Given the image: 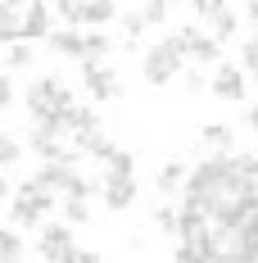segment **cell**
<instances>
[{
	"instance_id": "1",
	"label": "cell",
	"mask_w": 258,
	"mask_h": 263,
	"mask_svg": "<svg viewBox=\"0 0 258 263\" xmlns=\"http://www.w3.org/2000/svg\"><path fill=\"white\" fill-rule=\"evenodd\" d=\"M181 59H186V46H181V32H172V36H163L158 46H150V50H145L141 73H145V82H150V86H163V82H172V78L181 73Z\"/></svg>"
},
{
	"instance_id": "2",
	"label": "cell",
	"mask_w": 258,
	"mask_h": 263,
	"mask_svg": "<svg viewBox=\"0 0 258 263\" xmlns=\"http://www.w3.org/2000/svg\"><path fill=\"white\" fill-rule=\"evenodd\" d=\"M68 105H73V91L59 78H36L27 86V114H32V118H41V114H50V109H68Z\"/></svg>"
},
{
	"instance_id": "3",
	"label": "cell",
	"mask_w": 258,
	"mask_h": 263,
	"mask_svg": "<svg viewBox=\"0 0 258 263\" xmlns=\"http://www.w3.org/2000/svg\"><path fill=\"white\" fill-rule=\"evenodd\" d=\"M82 86H86L95 100H118V96H123L118 73H113V68H104L100 59H86V64H82Z\"/></svg>"
},
{
	"instance_id": "4",
	"label": "cell",
	"mask_w": 258,
	"mask_h": 263,
	"mask_svg": "<svg viewBox=\"0 0 258 263\" xmlns=\"http://www.w3.org/2000/svg\"><path fill=\"white\" fill-rule=\"evenodd\" d=\"M36 254H41V259H54V263H73V254H77V245H73V232H68L64 222H50V227H41Z\"/></svg>"
},
{
	"instance_id": "5",
	"label": "cell",
	"mask_w": 258,
	"mask_h": 263,
	"mask_svg": "<svg viewBox=\"0 0 258 263\" xmlns=\"http://www.w3.org/2000/svg\"><path fill=\"white\" fill-rule=\"evenodd\" d=\"M46 32H50V5H46V0H27L23 5V23H18V41L46 36Z\"/></svg>"
},
{
	"instance_id": "6",
	"label": "cell",
	"mask_w": 258,
	"mask_h": 263,
	"mask_svg": "<svg viewBox=\"0 0 258 263\" xmlns=\"http://www.w3.org/2000/svg\"><path fill=\"white\" fill-rule=\"evenodd\" d=\"M100 195H104V209L109 213H123V209H131V200H136V182H131V177H104Z\"/></svg>"
},
{
	"instance_id": "7",
	"label": "cell",
	"mask_w": 258,
	"mask_h": 263,
	"mask_svg": "<svg viewBox=\"0 0 258 263\" xmlns=\"http://www.w3.org/2000/svg\"><path fill=\"white\" fill-rule=\"evenodd\" d=\"M208 91H213L217 100H227V105H235V100H245V73H240V68H231V64H222Z\"/></svg>"
},
{
	"instance_id": "8",
	"label": "cell",
	"mask_w": 258,
	"mask_h": 263,
	"mask_svg": "<svg viewBox=\"0 0 258 263\" xmlns=\"http://www.w3.org/2000/svg\"><path fill=\"white\" fill-rule=\"evenodd\" d=\"M181 46H186V54H190L195 64H213V59L222 54V41H213V36H200L195 27H186V32H181Z\"/></svg>"
},
{
	"instance_id": "9",
	"label": "cell",
	"mask_w": 258,
	"mask_h": 263,
	"mask_svg": "<svg viewBox=\"0 0 258 263\" xmlns=\"http://www.w3.org/2000/svg\"><path fill=\"white\" fill-rule=\"evenodd\" d=\"M204 227H208V213L200 209L195 200H186V204H181V213H177V236L190 240L195 232H204Z\"/></svg>"
},
{
	"instance_id": "10",
	"label": "cell",
	"mask_w": 258,
	"mask_h": 263,
	"mask_svg": "<svg viewBox=\"0 0 258 263\" xmlns=\"http://www.w3.org/2000/svg\"><path fill=\"white\" fill-rule=\"evenodd\" d=\"M118 9H113V0H82V9H77V18L73 23H86V27H100V23H109Z\"/></svg>"
},
{
	"instance_id": "11",
	"label": "cell",
	"mask_w": 258,
	"mask_h": 263,
	"mask_svg": "<svg viewBox=\"0 0 258 263\" xmlns=\"http://www.w3.org/2000/svg\"><path fill=\"white\" fill-rule=\"evenodd\" d=\"M181 177H186V163H181V159H168V163L154 173L158 195H177V191H181Z\"/></svg>"
},
{
	"instance_id": "12",
	"label": "cell",
	"mask_w": 258,
	"mask_h": 263,
	"mask_svg": "<svg viewBox=\"0 0 258 263\" xmlns=\"http://www.w3.org/2000/svg\"><path fill=\"white\" fill-rule=\"evenodd\" d=\"M77 150H82V155H91V159H109L118 145H113V141L95 127V132H86V136H77Z\"/></svg>"
},
{
	"instance_id": "13",
	"label": "cell",
	"mask_w": 258,
	"mask_h": 263,
	"mask_svg": "<svg viewBox=\"0 0 258 263\" xmlns=\"http://www.w3.org/2000/svg\"><path fill=\"white\" fill-rule=\"evenodd\" d=\"M9 222H14V227H41V213H36V204H32L27 195H18V200L9 204Z\"/></svg>"
},
{
	"instance_id": "14",
	"label": "cell",
	"mask_w": 258,
	"mask_h": 263,
	"mask_svg": "<svg viewBox=\"0 0 258 263\" xmlns=\"http://www.w3.org/2000/svg\"><path fill=\"white\" fill-rule=\"evenodd\" d=\"M100 127V114H95V109L86 105V109H68V132H77V136H86V132H95Z\"/></svg>"
},
{
	"instance_id": "15",
	"label": "cell",
	"mask_w": 258,
	"mask_h": 263,
	"mask_svg": "<svg viewBox=\"0 0 258 263\" xmlns=\"http://www.w3.org/2000/svg\"><path fill=\"white\" fill-rule=\"evenodd\" d=\"M18 23H23V9L0 5V41H18Z\"/></svg>"
},
{
	"instance_id": "16",
	"label": "cell",
	"mask_w": 258,
	"mask_h": 263,
	"mask_svg": "<svg viewBox=\"0 0 258 263\" xmlns=\"http://www.w3.org/2000/svg\"><path fill=\"white\" fill-rule=\"evenodd\" d=\"M46 36H50V50H59V54H86L77 32H46Z\"/></svg>"
},
{
	"instance_id": "17",
	"label": "cell",
	"mask_w": 258,
	"mask_h": 263,
	"mask_svg": "<svg viewBox=\"0 0 258 263\" xmlns=\"http://www.w3.org/2000/svg\"><path fill=\"white\" fill-rule=\"evenodd\" d=\"M208 18H213V41H227V36H235V14L227 9V5H222L217 14H208Z\"/></svg>"
},
{
	"instance_id": "18",
	"label": "cell",
	"mask_w": 258,
	"mask_h": 263,
	"mask_svg": "<svg viewBox=\"0 0 258 263\" xmlns=\"http://www.w3.org/2000/svg\"><path fill=\"white\" fill-rule=\"evenodd\" d=\"M64 218H68L73 227L91 222V209H86V195H68V200H64Z\"/></svg>"
},
{
	"instance_id": "19",
	"label": "cell",
	"mask_w": 258,
	"mask_h": 263,
	"mask_svg": "<svg viewBox=\"0 0 258 263\" xmlns=\"http://www.w3.org/2000/svg\"><path fill=\"white\" fill-rule=\"evenodd\" d=\"M104 163H109V177H131V173H136V159H131L127 150H113Z\"/></svg>"
},
{
	"instance_id": "20",
	"label": "cell",
	"mask_w": 258,
	"mask_h": 263,
	"mask_svg": "<svg viewBox=\"0 0 258 263\" xmlns=\"http://www.w3.org/2000/svg\"><path fill=\"white\" fill-rule=\"evenodd\" d=\"M23 159V145L9 136V132H0V168H9V163H18Z\"/></svg>"
},
{
	"instance_id": "21",
	"label": "cell",
	"mask_w": 258,
	"mask_h": 263,
	"mask_svg": "<svg viewBox=\"0 0 258 263\" xmlns=\"http://www.w3.org/2000/svg\"><path fill=\"white\" fill-rule=\"evenodd\" d=\"M23 254V240L14 236L9 227H0V263H9V259H18Z\"/></svg>"
},
{
	"instance_id": "22",
	"label": "cell",
	"mask_w": 258,
	"mask_h": 263,
	"mask_svg": "<svg viewBox=\"0 0 258 263\" xmlns=\"http://www.w3.org/2000/svg\"><path fill=\"white\" fill-rule=\"evenodd\" d=\"M204 141H208V145H217V150H231V127H227V123H208Z\"/></svg>"
},
{
	"instance_id": "23",
	"label": "cell",
	"mask_w": 258,
	"mask_h": 263,
	"mask_svg": "<svg viewBox=\"0 0 258 263\" xmlns=\"http://www.w3.org/2000/svg\"><path fill=\"white\" fill-rule=\"evenodd\" d=\"M5 64H9V68H27V64H32V46H27V41H9Z\"/></svg>"
},
{
	"instance_id": "24",
	"label": "cell",
	"mask_w": 258,
	"mask_h": 263,
	"mask_svg": "<svg viewBox=\"0 0 258 263\" xmlns=\"http://www.w3.org/2000/svg\"><path fill=\"white\" fill-rule=\"evenodd\" d=\"M82 50H86V59H100V54H109V36L86 32V36H82Z\"/></svg>"
},
{
	"instance_id": "25",
	"label": "cell",
	"mask_w": 258,
	"mask_h": 263,
	"mask_svg": "<svg viewBox=\"0 0 258 263\" xmlns=\"http://www.w3.org/2000/svg\"><path fill=\"white\" fill-rule=\"evenodd\" d=\"M168 9H172V5H168V0H150V5H145V9H141V18H145V27L150 23H163V18H168Z\"/></svg>"
},
{
	"instance_id": "26",
	"label": "cell",
	"mask_w": 258,
	"mask_h": 263,
	"mask_svg": "<svg viewBox=\"0 0 258 263\" xmlns=\"http://www.w3.org/2000/svg\"><path fill=\"white\" fill-rule=\"evenodd\" d=\"M154 227H158V232H172V236H177V209H154Z\"/></svg>"
},
{
	"instance_id": "27",
	"label": "cell",
	"mask_w": 258,
	"mask_h": 263,
	"mask_svg": "<svg viewBox=\"0 0 258 263\" xmlns=\"http://www.w3.org/2000/svg\"><path fill=\"white\" fill-rule=\"evenodd\" d=\"M123 32H127V41H136V36L145 32V18H141V14H123Z\"/></svg>"
},
{
	"instance_id": "28",
	"label": "cell",
	"mask_w": 258,
	"mask_h": 263,
	"mask_svg": "<svg viewBox=\"0 0 258 263\" xmlns=\"http://www.w3.org/2000/svg\"><path fill=\"white\" fill-rule=\"evenodd\" d=\"M240 59H245V68L254 73L258 68V41H245V46H240Z\"/></svg>"
},
{
	"instance_id": "29",
	"label": "cell",
	"mask_w": 258,
	"mask_h": 263,
	"mask_svg": "<svg viewBox=\"0 0 258 263\" xmlns=\"http://www.w3.org/2000/svg\"><path fill=\"white\" fill-rule=\"evenodd\" d=\"M222 5H227V0H195V5H190V9H195V14H200V18H208V14H217V9H222Z\"/></svg>"
},
{
	"instance_id": "30",
	"label": "cell",
	"mask_w": 258,
	"mask_h": 263,
	"mask_svg": "<svg viewBox=\"0 0 258 263\" xmlns=\"http://www.w3.org/2000/svg\"><path fill=\"white\" fill-rule=\"evenodd\" d=\"M186 91H190V96H200V91H208L204 73H195V68H190V73H186Z\"/></svg>"
},
{
	"instance_id": "31",
	"label": "cell",
	"mask_w": 258,
	"mask_h": 263,
	"mask_svg": "<svg viewBox=\"0 0 258 263\" xmlns=\"http://www.w3.org/2000/svg\"><path fill=\"white\" fill-rule=\"evenodd\" d=\"M54 9H59L68 23H73V18H77V9H82V0H54Z\"/></svg>"
},
{
	"instance_id": "32",
	"label": "cell",
	"mask_w": 258,
	"mask_h": 263,
	"mask_svg": "<svg viewBox=\"0 0 258 263\" xmlns=\"http://www.w3.org/2000/svg\"><path fill=\"white\" fill-rule=\"evenodd\" d=\"M9 105H14V82L0 78V109H9Z\"/></svg>"
},
{
	"instance_id": "33",
	"label": "cell",
	"mask_w": 258,
	"mask_h": 263,
	"mask_svg": "<svg viewBox=\"0 0 258 263\" xmlns=\"http://www.w3.org/2000/svg\"><path fill=\"white\" fill-rule=\"evenodd\" d=\"M177 259H181V263L195 259V245H190V240H181V245H177Z\"/></svg>"
},
{
	"instance_id": "34",
	"label": "cell",
	"mask_w": 258,
	"mask_h": 263,
	"mask_svg": "<svg viewBox=\"0 0 258 263\" xmlns=\"http://www.w3.org/2000/svg\"><path fill=\"white\" fill-rule=\"evenodd\" d=\"M249 18H254V27H258V0H249Z\"/></svg>"
},
{
	"instance_id": "35",
	"label": "cell",
	"mask_w": 258,
	"mask_h": 263,
	"mask_svg": "<svg viewBox=\"0 0 258 263\" xmlns=\"http://www.w3.org/2000/svg\"><path fill=\"white\" fill-rule=\"evenodd\" d=\"M249 127H254V132H258V105H254V109H249Z\"/></svg>"
},
{
	"instance_id": "36",
	"label": "cell",
	"mask_w": 258,
	"mask_h": 263,
	"mask_svg": "<svg viewBox=\"0 0 258 263\" xmlns=\"http://www.w3.org/2000/svg\"><path fill=\"white\" fill-rule=\"evenodd\" d=\"M0 5H9V9H23L27 0H0Z\"/></svg>"
},
{
	"instance_id": "37",
	"label": "cell",
	"mask_w": 258,
	"mask_h": 263,
	"mask_svg": "<svg viewBox=\"0 0 258 263\" xmlns=\"http://www.w3.org/2000/svg\"><path fill=\"white\" fill-rule=\"evenodd\" d=\"M5 195H9V182H5V177H0V200H5Z\"/></svg>"
}]
</instances>
